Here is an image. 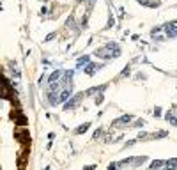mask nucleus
Returning a JSON list of instances; mask_svg holds the SVG:
<instances>
[{
    "label": "nucleus",
    "mask_w": 177,
    "mask_h": 170,
    "mask_svg": "<svg viewBox=\"0 0 177 170\" xmlns=\"http://www.w3.org/2000/svg\"><path fill=\"white\" fill-rule=\"evenodd\" d=\"M83 96H85V94L75 96V97H73V101H69V103H66V105H64V108H66V110H69V108H76V106L80 105V101H81V97H83Z\"/></svg>",
    "instance_id": "f03ea898"
},
{
    "label": "nucleus",
    "mask_w": 177,
    "mask_h": 170,
    "mask_svg": "<svg viewBox=\"0 0 177 170\" xmlns=\"http://www.w3.org/2000/svg\"><path fill=\"white\" fill-rule=\"evenodd\" d=\"M133 121V115H122V117H119L117 121H114V126L115 128H120V126H124V124H129Z\"/></svg>",
    "instance_id": "f257e3e1"
},
{
    "label": "nucleus",
    "mask_w": 177,
    "mask_h": 170,
    "mask_svg": "<svg viewBox=\"0 0 177 170\" xmlns=\"http://www.w3.org/2000/svg\"><path fill=\"white\" fill-rule=\"evenodd\" d=\"M161 165H163V161H154V163L151 165V170H158Z\"/></svg>",
    "instance_id": "0eeeda50"
},
{
    "label": "nucleus",
    "mask_w": 177,
    "mask_h": 170,
    "mask_svg": "<svg viewBox=\"0 0 177 170\" xmlns=\"http://www.w3.org/2000/svg\"><path fill=\"white\" fill-rule=\"evenodd\" d=\"M140 2H142V0H140Z\"/></svg>",
    "instance_id": "9b49d317"
},
{
    "label": "nucleus",
    "mask_w": 177,
    "mask_h": 170,
    "mask_svg": "<svg viewBox=\"0 0 177 170\" xmlns=\"http://www.w3.org/2000/svg\"><path fill=\"white\" fill-rule=\"evenodd\" d=\"M165 28H167V30H174V32H176V30H177V21H170V23H167V25H165Z\"/></svg>",
    "instance_id": "39448f33"
},
{
    "label": "nucleus",
    "mask_w": 177,
    "mask_h": 170,
    "mask_svg": "<svg viewBox=\"0 0 177 170\" xmlns=\"http://www.w3.org/2000/svg\"><path fill=\"white\" fill-rule=\"evenodd\" d=\"M60 78H62V71H55V73H52V76L48 78V82L50 83H57Z\"/></svg>",
    "instance_id": "7ed1b4c3"
},
{
    "label": "nucleus",
    "mask_w": 177,
    "mask_h": 170,
    "mask_svg": "<svg viewBox=\"0 0 177 170\" xmlns=\"http://www.w3.org/2000/svg\"><path fill=\"white\" fill-rule=\"evenodd\" d=\"M94 69H98V66H96V64H90V66L85 69V73H87V75H94Z\"/></svg>",
    "instance_id": "423d86ee"
},
{
    "label": "nucleus",
    "mask_w": 177,
    "mask_h": 170,
    "mask_svg": "<svg viewBox=\"0 0 177 170\" xmlns=\"http://www.w3.org/2000/svg\"><path fill=\"white\" fill-rule=\"evenodd\" d=\"M85 170H94V167H87Z\"/></svg>",
    "instance_id": "9d476101"
},
{
    "label": "nucleus",
    "mask_w": 177,
    "mask_h": 170,
    "mask_svg": "<svg viewBox=\"0 0 177 170\" xmlns=\"http://www.w3.org/2000/svg\"><path fill=\"white\" fill-rule=\"evenodd\" d=\"M90 128V122H85V124H81V126H78V130H76V133H85L87 130Z\"/></svg>",
    "instance_id": "20e7f679"
},
{
    "label": "nucleus",
    "mask_w": 177,
    "mask_h": 170,
    "mask_svg": "<svg viewBox=\"0 0 177 170\" xmlns=\"http://www.w3.org/2000/svg\"><path fill=\"white\" fill-rule=\"evenodd\" d=\"M87 62H89V57H83V58L78 60V66H83V64H87Z\"/></svg>",
    "instance_id": "6e6552de"
},
{
    "label": "nucleus",
    "mask_w": 177,
    "mask_h": 170,
    "mask_svg": "<svg viewBox=\"0 0 177 170\" xmlns=\"http://www.w3.org/2000/svg\"><path fill=\"white\" fill-rule=\"evenodd\" d=\"M101 103H103V96L99 94L98 97H96V105H101Z\"/></svg>",
    "instance_id": "1a4fd4ad"
}]
</instances>
